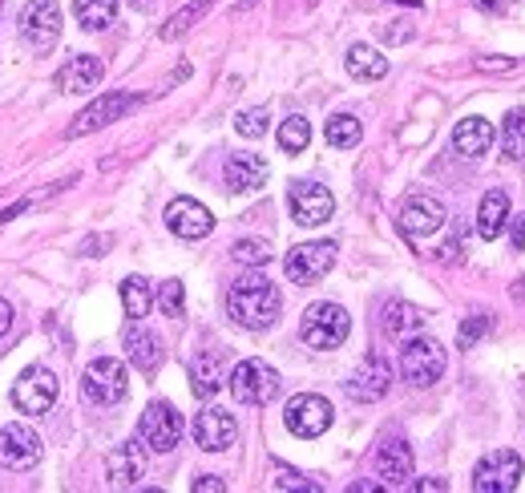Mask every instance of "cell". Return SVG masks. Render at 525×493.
Returning a JSON list of instances; mask_svg holds the SVG:
<instances>
[{"label": "cell", "mask_w": 525, "mask_h": 493, "mask_svg": "<svg viewBox=\"0 0 525 493\" xmlns=\"http://www.w3.org/2000/svg\"><path fill=\"white\" fill-rule=\"evenodd\" d=\"M227 312H231L235 324H243V328H251V332H263V328H271V324L279 320L283 295H279V287H275L267 275L251 271V275H243V279L231 283V291H227Z\"/></svg>", "instance_id": "6da1fadb"}, {"label": "cell", "mask_w": 525, "mask_h": 493, "mask_svg": "<svg viewBox=\"0 0 525 493\" xmlns=\"http://www.w3.org/2000/svg\"><path fill=\"white\" fill-rule=\"evenodd\" d=\"M348 332H352V320H348V312H344L340 304H311V308L303 312V320H299V336H303V344L315 348V352L340 348V344L348 340Z\"/></svg>", "instance_id": "7a4b0ae2"}, {"label": "cell", "mask_w": 525, "mask_h": 493, "mask_svg": "<svg viewBox=\"0 0 525 493\" xmlns=\"http://www.w3.org/2000/svg\"><path fill=\"white\" fill-rule=\"evenodd\" d=\"M227 384H231V397L239 405H251V409H263V405H271L279 397V372L267 360H243V364H235L231 376H227Z\"/></svg>", "instance_id": "3957f363"}, {"label": "cell", "mask_w": 525, "mask_h": 493, "mask_svg": "<svg viewBox=\"0 0 525 493\" xmlns=\"http://www.w3.org/2000/svg\"><path fill=\"white\" fill-rule=\"evenodd\" d=\"M400 376L416 388H429L445 376V348L429 336H416V340H404L400 348Z\"/></svg>", "instance_id": "277c9868"}, {"label": "cell", "mask_w": 525, "mask_h": 493, "mask_svg": "<svg viewBox=\"0 0 525 493\" xmlns=\"http://www.w3.org/2000/svg\"><path fill=\"white\" fill-rule=\"evenodd\" d=\"M130 388V376H126V364L114 360V356H97L89 360L85 376H81V392L93 401V405H118Z\"/></svg>", "instance_id": "5b68a950"}, {"label": "cell", "mask_w": 525, "mask_h": 493, "mask_svg": "<svg viewBox=\"0 0 525 493\" xmlns=\"http://www.w3.org/2000/svg\"><path fill=\"white\" fill-rule=\"evenodd\" d=\"M57 392H61L57 376H53L49 368L33 364V368H25L21 380L13 384V405H17L21 413H29V417H45V413L57 405Z\"/></svg>", "instance_id": "8992f818"}, {"label": "cell", "mask_w": 525, "mask_h": 493, "mask_svg": "<svg viewBox=\"0 0 525 493\" xmlns=\"http://www.w3.org/2000/svg\"><path fill=\"white\" fill-rule=\"evenodd\" d=\"M332 405H328V397H315V392H299V397H291L287 401V409H283V421H287V429L295 433V437H324L328 429H332Z\"/></svg>", "instance_id": "52a82bcc"}, {"label": "cell", "mask_w": 525, "mask_h": 493, "mask_svg": "<svg viewBox=\"0 0 525 493\" xmlns=\"http://www.w3.org/2000/svg\"><path fill=\"white\" fill-rule=\"evenodd\" d=\"M182 433H186V425H182V417H178V409H174V405L154 401V405L142 413L138 437H142V445H146V449H154V453H170V449L182 441Z\"/></svg>", "instance_id": "ba28073f"}, {"label": "cell", "mask_w": 525, "mask_h": 493, "mask_svg": "<svg viewBox=\"0 0 525 493\" xmlns=\"http://www.w3.org/2000/svg\"><path fill=\"white\" fill-rule=\"evenodd\" d=\"M287 279L307 287V283H320L332 267H336V243L320 239V243H299L291 255H287Z\"/></svg>", "instance_id": "9c48e42d"}, {"label": "cell", "mask_w": 525, "mask_h": 493, "mask_svg": "<svg viewBox=\"0 0 525 493\" xmlns=\"http://www.w3.org/2000/svg\"><path fill=\"white\" fill-rule=\"evenodd\" d=\"M287 203H291V219H295L299 227H324V223L336 215L332 190L320 186V182H295Z\"/></svg>", "instance_id": "30bf717a"}, {"label": "cell", "mask_w": 525, "mask_h": 493, "mask_svg": "<svg viewBox=\"0 0 525 493\" xmlns=\"http://www.w3.org/2000/svg\"><path fill=\"white\" fill-rule=\"evenodd\" d=\"M517 481H521V457L509 449L485 453L473 469V489H481V493H509V489H517Z\"/></svg>", "instance_id": "8fae6325"}, {"label": "cell", "mask_w": 525, "mask_h": 493, "mask_svg": "<svg viewBox=\"0 0 525 493\" xmlns=\"http://www.w3.org/2000/svg\"><path fill=\"white\" fill-rule=\"evenodd\" d=\"M388 388H392V368L384 356H364L356 364V372L348 376V397L360 401V405H376L388 397Z\"/></svg>", "instance_id": "7c38bea8"}, {"label": "cell", "mask_w": 525, "mask_h": 493, "mask_svg": "<svg viewBox=\"0 0 525 493\" xmlns=\"http://www.w3.org/2000/svg\"><path fill=\"white\" fill-rule=\"evenodd\" d=\"M138 106V97L134 93H101L97 102H89L81 114H77V122L69 126V138H85V134H93V130H101V126H110V122H118L126 110H134Z\"/></svg>", "instance_id": "4fadbf2b"}, {"label": "cell", "mask_w": 525, "mask_h": 493, "mask_svg": "<svg viewBox=\"0 0 525 493\" xmlns=\"http://www.w3.org/2000/svg\"><path fill=\"white\" fill-rule=\"evenodd\" d=\"M21 37L37 53L57 45V37H61V9L53 5V0H33V5L21 13Z\"/></svg>", "instance_id": "5bb4252c"}, {"label": "cell", "mask_w": 525, "mask_h": 493, "mask_svg": "<svg viewBox=\"0 0 525 493\" xmlns=\"http://www.w3.org/2000/svg\"><path fill=\"white\" fill-rule=\"evenodd\" d=\"M45 445L29 425H5L0 429V465L5 469H33L41 461Z\"/></svg>", "instance_id": "9a60e30c"}, {"label": "cell", "mask_w": 525, "mask_h": 493, "mask_svg": "<svg viewBox=\"0 0 525 493\" xmlns=\"http://www.w3.org/2000/svg\"><path fill=\"white\" fill-rule=\"evenodd\" d=\"M445 219H449V215H445V203L433 199V194H412V199H404V207H400V227H404V235H412V239H425V235L441 231Z\"/></svg>", "instance_id": "2e32d148"}, {"label": "cell", "mask_w": 525, "mask_h": 493, "mask_svg": "<svg viewBox=\"0 0 525 493\" xmlns=\"http://www.w3.org/2000/svg\"><path fill=\"white\" fill-rule=\"evenodd\" d=\"M166 227H170L178 239L194 243V239H206L210 231H215V215H210L198 199H174V203L166 207Z\"/></svg>", "instance_id": "e0dca14e"}, {"label": "cell", "mask_w": 525, "mask_h": 493, "mask_svg": "<svg viewBox=\"0 0 525 493\" xmlns=\"http://www.w3.org/2000/svg\"><path fill=\"white\" fill-rule=\"evenodd\" d=\"M235 437H239V425H235V417H231L227 409H202V413L194 417V441H198V449H206V453L231 449Z\"/></svg>", "instance_id": "ac0fdd59"}, {"label": "cell", "mask_w": 525, "mask_h": 493, "mask_svg": "<svg viewBox=\"0 0 525 493\" xmlns=\"http://www.w3.org/2000/svg\"><path fill=\"white\" fill-rule=\"evenodd\" d=\"M122 344H126V356H130V364L138 368V372H158L162 368V340L150 332V328H142L138 320L126 328V336H122Z\"/></svg>", "instance_id": "d6986e66"}, {"label": "cell", "mask_w": 525, "mask_h": 493, "mask_svg": "<svg viewBox=\"0 0 525 493\" xmlns=\"http://www.w3.org/2000/svg\"><path fill=\"white\" fill-rule=\"evenodd\" d=\"M267 174H271V166H267V158H259V154H231L227 166H223L227 190H239V194L259 190V186L267 182Z\"/></svg>", "instance_id": "ffe728a7"}, {"label": "cell", "mask_w": 525, "mask_h": 493, "mask_svg": "<svg viewBox=\"0 0 525 493\" xmlns=\"http://www.w3.org/2000/svg\"><path fill=\"white\" fill-rule=\"evenodd\" d=\"M101 73H105L101 57L81 53V57H73V61H65V65L57 69V89H61V93H85V89H93V85L101 81Z\"/></svg>", "instance_id": "44dd1931"}, {"label": "cell", "mask_w": 525, "mask_h": 493, "mask_svg": "<svg viewBox=\"0 0 525 493\" xmlns=\"http://www.w3.org/2000/svg\"><path fill=\"white\" fill-rule=\"evenodd\" d=\"M110 485H134L138 477H142V469H146V453H142V437L138 441H126V445H118L114 453H110Z\"/></svg>", "instance_id": "7402d4cb"}, {"label": "cell", "mask_w": 525, "mask_h": 493, "mask_svg": "<svg viewBox=\"0 0 525 493\" xmlns=\"http://www.w3.org/2000/svg\"><path fill=\"white\" fill-rule=\"evenodd\" d=\"M190 384H194V397H215V392L227 384V368H223V360L215 356V352H198L194 360H190Z\"/></svg>", "instance_id": "603a6c76"}, {"label": "cell", "mask_w": 525, "mask_h": 493, "mask_svg": "<svg viewBox=\"0 0 525 493\" xmlns=\"http://www.w3.org/2000/svg\"><path fill=\"white\" fill-rule=\"evenodd\" d=\"M376 473L388 485H404L412 477V445L408 441H384L376 453Z\"/></svg>", "instance_id": "cb8c5ba5"}, {"label": "cell", "mask_w": 525, "mask_h": 493, "mask_svg": "<svg viewBox=\"0 0 525 493\" xmlns=\"http://www.w3.org/2000/svg\"><path fill=\"white\" fill-rule=\"evenodd\" d=\"M505 227H509V194L505 190H489L481 199V211H477V235L481 239H497Z\"/></svg>", "instance_id": "d4e9b609"}, {"label": "cell", "mask_w": 525, "mask_h": 493, "mask_svg": "<svg viewBox=\"0 0 525 493\" xmlns=\"http://www.w3.org/2000/svg\"><path fill=\"white\" fill-rule=\"evenodd\" d=\"M453 146H457L465 158H481V154H489V146H493V126H489L485 118H465V122H457V130H453Z\"/></svg>", "instance_id": "484cf974"}, {"label": "cell", "mask_w": 525, "mask_h": 493, "mask_svg": "<svg viewBox=\"0 0 525 493\" xmlns=\"http://www.w3.org/2000/svg\"><path fill=\"white\" fill-rule=\"evenodd\" d=\"M348 73H352L356 81H380V77L388 73V61H384V53L372 49V45H352V49H348Z\"/></svg>", "instance_id": "4316f807"}, {"label": "cell", "mask_w": 525, "mask_h": 493, "mask_svg": "<svg viewBox=\"0 0 525 493\" xmlns=\"http://www.w3.org/2000/svg\"><path fill=\"white\" fill-rule=\"evenodd\" d=\"M73 13L81 21V29L89 33H101V29H110L114 17H118V0H73Z\"/></svg>", "instance_id": "83f0119b"}, {"label": "cell", "mask_w": 525, "mask_h": 493, "mask_svg": "<svg viewBox=\"0 0 525 493\" xmlns=\"http://www.w3.org/2000/svg\"><path fill=\"white\" fill-rule=\"evenodd\" d=\"M122 308H126V316H130V320L150 316V308H154V291H150V283H146L142 275L122 279Z\"/></svg>", "instance_id": "f1b7e54d"}, {"label": "cell", "mask_w": 525, "mask_h": 493, "mask_svg": "<svg viewBox=\"0 0 525 493\" xmlns=\"http://www.w3.org/2000/svg\"><path fill=\"white\" fill-rule=\"evenodd\" d=\"M420 324H425V316H420V308H412V304L392 300V304L384 308V332H388V336H412Z\"/></svg>", "instance_id": "f546056e"}, {"label": "cell", "mask_w": 525, "mask_h": 493, "mask_svg": "<svg viewBox=\"0 0 525 493\" xmlns=\"http://www.w3.org/2000/svg\"><path fill=\"white\" fill-rule=\"evenodd\" d=\"M324 138H328L336 150H356V146H360V138H364V126H360L352 114H336V118H328Z\"/></svg>", "instance_id": "4dcf8cb0"}, {"label": "cell", "mask_w": 525, "mask_h": 493, "mask_svg": "<svg viewBox=\"0 0 525 493\" xmlns=\"http://www.w3.org/2000/svg\"><path fill=\"white\" fill-rule=\"evenodd\" d=\"M210 9H215V0H190L186 9H178L170 21H166V29H162V41H174V37H182L186 29H194Z\"/></svg>", "instance_id": "1f68e13d"}, {"label": "cell", "mask_w": 525, "mask_h": 493, "mask_svg": "<svg viewBox=\"0 0 525 493\" xmlns=\"http://www.w3.org/2000/svg\"><path fill=\"white\" fill-rule=\"evenodd\" d=\"M501 154H505L509 162H521V158H525V110L505 114V126H501Z\"/></svg>", "instance_id": "d6a6232c"}, {"label": "cell", "mask_w": 525, "mask_h": 493, "mask_svg": "<svg viewBox=\"0 0 525 493\" xmlns=\"http://www.w3.org/2000/svg\"><path fill=\"white\" fill-rule=\"evenodd\" d=\"M279 150H287V154H299V150H307V142H311V126H307V118H287L283 126H279Z\"/></svg>", "instance_id": "836d02e7"}, {"label": "cell", "mask_w": 525, "mask_h": 493, "mask_svg": "<svg viewBox=\"0 0 525 493\" xmlns=\"http://www.w3.org/2000/svg\"><path fill=\"white\" fill-rule=\"evenodd\" d=\"M267 122H271V110H267V106H255V110H243V114L235 118V130H239L243 138H263V134H267Z\"/></svg>", "instance_id": "e575fe53"}, {"label": "cell", "mask_w": 525, "mask_h": 493, "mask_svg": "<svg viewBox=\"0 0 525 493\" xmlns=\"http://www.w3.org/2000/svg\"><path fill=\"white\" fill-rule=\"evenodd\" d=\"M235 259L247 263V267H263V263L271 259V247L259 243V239H239V243H235Z\"/></svg>", "instance_id": "d590c367"}, {"label": "cell", "mask_w": 525, "mask_h": 493, "mask_svg": "<svg viewBox=\"0 0 525 493\" xmlns=\"http://www.w3.org/2000/svg\"><path fill=\"white\" fill-rule=\"evenodd\" d=\"M182 304H186L182 283H178V279H166L162 291H158V308H162L166 316H182Z\"/></svg>", "instance_id": "8d00e7d4"}, {"label": "cell", "mask_w": 525, "mask_h": 493, "mask_svg": "<svg viewBox=\"0 0 525 493\" xmlns=\"http://www.w3.org/2000/svg\"><path fill=\"white\" fill-rule=\"evenodd\" d=\"M489 332V316H473V320H465L461 324V348H469L473 340H481Z\"/></svg>", "instance_id": "74e56055"}, {"label": "cell", "mask_w": 525, "mask_h": 493, "mask_svg": "<svg viewBox=\"0 0 525 493\" xmlns=\"http://www.w3.org/2000/svg\"><path fill=\"white\" fill-rule=\"evenodd\" d=\"M275 485H279V489H315V481H299V473H291V469H287V473H279V477H275Z\"/></svg>", "instance_id": "f35d334b"}, {"label": "cell", "mask_w": 525, "mask_h": 493, "mask_svg": "<svg viewBox=\"0 0 525 493\" xmlns=\"http://www.w3.org/2000/svg\"><path fill=\"white\" fill-rule=\"evenodd\" d=\"M509 247H513V251H521V247H525V215H517V219H513V227H509Z\"/></svg>", "instance_id": "ab89813d"}, {"label": "cell", "mask_w": 525, "mask_h": 493, "mask_svg": "<svg viewBox=\"0 0 525 493\" xmlns=\"http://www.w3.org/2000/svg\"><path fill=\"white\" fill-rule=\"evenodd\" d=\"M9 328H13V304L0 300V336H9Z\"/></svg>", "instance_id": "60d3db41"}, {"label": "cell", "mask_w": 525, "mask_h": 493, "mask_svg": "<svg viewBox=\"0 0 525 493\" xmlns=\"http://www.w3.org/2000/svg\"><path fill=\"white\" fill-rule=\"evenodd\" d=\"M194 489L202 493V489H227V485H223L219 477H210V473H206V477H198V481H194Z\"/></svg>", "instance_id": "b9f144b4"}, {"label": "cell", "mask_w": 525, "mask_h": 493, "mask_svg": "<svg viewBox=\"0 0 525 493\" xmlns=\"http://www.w3.org/2000/svg\"><path fill=\"white\" fill-rule=\"evenodd\" d=\"M29 211V203H17V207H9V211H0V223H13L17 215H25Z\"/></svg>", "instance_id": "7bdbcfd3"}, {"label": "cell", "mask_w": 525, "mask_h": 493, "mask_svg": "<svg viewBox=\"0 0 525 493\" xmlns=\"http://www.w3.org/2000/svg\"><path fill=\"white\" fill-rule=\"evenodd\" d=\"M513 65H517L513 57H509V61H505V57H501V61H481V69H493V73H501V69H513Z\"/></svg>", "instance_id": "ee69618b"}, {"label": "cell", "mask_w": 525, "mask_h": 493, "mask_svg": "<svg viewBox=\"0 0 525 493\" xmlns=\"http://www.w3.org/2000/svg\"><path fill=\"white\" fill-rule=\"evenodd\" d=\"M416 489H445V481H437V477H425V481H416Z\"/></svg>", "instance_id": "f6af8a7d"}, {"label": "cell", "mask_w": 525, "mask_h": 493, "mask_svg": "<svg viewBox=\"0 0 525 493\" xmlns=\"http://www.w3.org/2000/svg\"><path fill=\"white\" fill-rule=\"evenodd\" d=\"M473 5H481V9H501V5H509V0H473Z\"/></svg>", "instance_id": "bcb514c9"}, {"label": "cell", "mask_w": 525, "mask_h": 493, "mask_svg": "<svg viewBox=\"0 0 525 493\" xmlns=\"http://www.w3.org/2000/svg\"><path fill=\"white\" fill-rule=\"evenodd\" d=\"M396 5H412V9H416V5H420V0H396Z\"/></svg>", "instance_id": "7dc6e473"}]
</instances>
